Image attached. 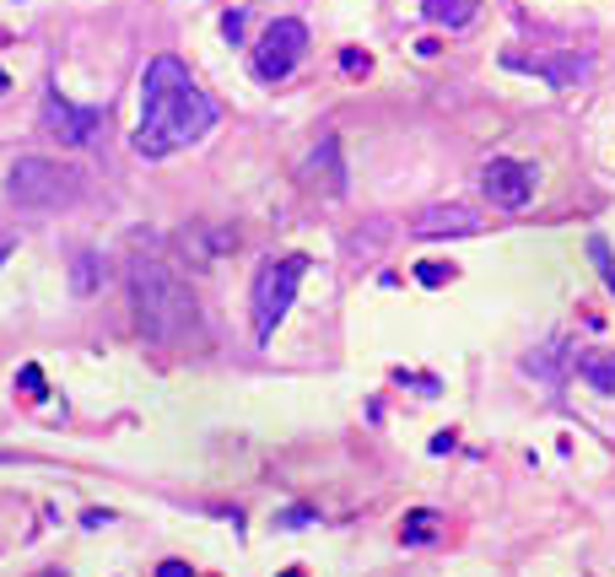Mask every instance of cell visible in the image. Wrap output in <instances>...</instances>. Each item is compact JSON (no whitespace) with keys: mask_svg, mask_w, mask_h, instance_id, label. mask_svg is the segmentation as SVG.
Masks as SVG:
<instances>
[{"mask_svg":"<svg viewBox=\"0 0 615 577\" xmlns=\"http://www.w3.org/2000/svg\"><path fill=\"white\" fill-rule=\"evenodd\" d=\"M216 120H222L216 97L205 86H195V76L173 54H157L141 76V124H135L130 146L157 163V157H173V152L205 141L216 130Z\"/></svg>","mask_w":615,"mask_h":577,"instance_id":"6da1fadb","label":"cell"},{"mask_svg":"<svg viewBox=\"0 0 615 577\" xmlns=\"http://www.w3.org/2000/svg\"><path fill=\"white\" fill-rule=\"evenodd\" d=\"M130 302H135V319H141L146 340H157V346H184L189 334L201 330L189 287L152 254L130 259Z\"/></svg>","mask_w":615,"mask_h":577,"instance_id":"7a4b0ae2","label":"cell"},{"mask_svg":"<svg viewBox=\"0 0 615 577\" xmlns=\"http://www.w3.org/2000/svg\"><path fill=\"white\" fill-rule=\"evenodd\" d=\"M6 195H11L17 210L49 216V210H65L82 200V173L54 163V157H17L11 178H6Z\"/></svg>","mask_w":615,"mask_h":577,"instance_id":"3957f363","label":"cell"},{"mask_svg":"<svg viewBox=\"0 0 615 577\" xmlns=\"http://www.w3.org/2000/svg\"><path fill=\"white\" fill-rule=\"evenodd\" d=\"M303 276H308V254H281V259L259 265L254 297H248V319H254V340H259V346L281 330V319H287L291 302H297Z\"/></svg>","mask_w":615,"mask_h":577,"instance_id":"277c9868","label":"cell"},{"mask_svg":"<svg viewBox=\"0 0 615 577\" xmlns=\"http://www.w3.org/2000/svg\"><path fill=\"white\" fill-rule=\"evenodd\" d=\"M303 54H308V28L297 22V17H276L265 33H259V43H254V76L259 82H287L291 71L303 65Z\"/></svg>","mask_w":615,"mask_h":577,"instance_id":"5b68a950","label":"cell"},{"mask_svg":"<svg viewBox=\"0 0 615 577\" xmlns=\"http://www.w3.org/2000/svg\"><path fill=\"white\" fill-rule=\"evenodd\" d=\"M43 130L60 141V146H92L98 130H103V114L98 109H76L60 86L43 92Z\"/></svg>","mask_w":615,"mask_h":577,"instance_id":"8992f818","label":"cell"},{"mask_svg":"<svg viewBox=\"0 0 615 577\" xmlns=\"http://www.w3.org/2000/svg\"><path fill=\"white\" fill-rule=\"evenodd\" d=\"M481 195H486L496 210H524L534 200V167L513 163V157H492L486 173H481Z\"/></svg>","mask_w":615,"mask_h":577,"instance_id":"52a82bcc","label":"cell"},{"mask_svg":"<svg viewBox=\"0 0 615 577\" xmlns=\"http://www.w3.org/2000/svg\"><path fill=\"white\" fill-rule=\"evenodd\" d=\"M508 65H513V71H524V76H540V82L556 86V92L583 86V82H588V71H594V60H588V54H508Z\"/></svg>","mask_w":615,"mask_h":577,"instance_id":"ba28073f","label":"cell"},{"mask_svg":"<svg viewBox=\"0 0 615 577\" xmlns=\"http://www.w3.org/2000/svg\"><path fill=\"white\" fill-rule=\"evenodd\" d=\"M416 238H470V233H481V216H470V210H459V206H449V210H427L416 227H410Z\"/></svg>","mask_w":615,"mask_h":577,"instance_id":"9c48e42d","label":"cell"},{"mask_svg":"<svg viewBox=\"0 0 615 577\" xmlns=\"http://www.w3.org/2000/svg\"><path fill=\"white\" fill-rule=\"evenodd\" d=\"M481 11V0H421V17L438 28H470Z\"/></svg>","mask_w":615,"mask_h":577,"instance_id":"30bf717a","label":"cell"},{"mask_svg":"<svg viewBox=\"0 0 615 577\" xmlns=\"http://www.w3.org/2000/svg\"><path fill=\"white\" fill-rule=\"evenodd\" d=\"M577 378H583L588 389H599V394H615V351L611 357H583V362H577Z\"/></svg>","mask_w":615,"mask_h":577,"instance_id":"8fae6325","label":"cell"},{"mask_svg":"<svg viewBox=\"0 0 615 577\" xmlns=\"http://www.w3.org/2000/svg\"><path fill=\"white\" fill-rule=\"evenodd\" d=\"M308 173H314V178L325 173V189H335V195L346 189V173H340V141H335V135H325V163H319V152H314Z\"/></svg>","mask_w":615,"mask_h":577,"instance_id":"7c38bea8","label":"cell"},{"mask_svg":"<svg viewBox=\"0 0 615 577\" xmlns=\"http://www.w3.org/2000/svg\"><path fill=\"white\" fill-rule=\"evenodd\" d=\"M98 281H103V259H98V254H76L71 291H76V297H92V291H98Z\"/></svg>","mask_w":615,"mask_h":577,"instance_id":"4fadbf2b","label":"cell"},{"mask_svg":"<svg viewBox=\"0 0 615 577\" xmlns=\"http://www.w3.org/2000/svg\"><path fill=\"white\" fill-rule=\"evenodd\" d=\"M588 259H594V270H599V281H605V287H611V297H615V254H611V244H605L599 233L588 238Z\"/></svg>","mask_w":615,"mask_h":577,"instance_id":"5bb4252c","label":"cell"},{"mask_svg":"<svg viewBox=\"0 0 615 577\" xmlns=\"http://www.w3.org/2000/svg\"><path fill=\"white\" fill-rule=\"evenodd\" d=\"M432 518H438V513H427V507H421V513H410V529H406L410 545H421V539L432 535Z\"/></svg>","mask_w":615,"mask_h":577,"instance_id":"9a60e30c","label":"cell"},{"mask_svg":"<svg viewBox=\"0 0 615 577\" xmlns=\"http://www.w3.org/2000/svg\"><path fill=\"white\" fill-rule=\"evenodd\" d=\"M416 281H421V287H443V281H453V265H421Z\"/></svg>","mask_w":615,"mask_h":577,"instance_id":"2e32d148","label":"cell"},{"mask_svg":"<svg viewBox=\"0 0 615 577\" xmlns=\"http://www.w3.org/2000/svg\"><path fill=\"white\" fill-rule=\"evenodd\" d=\"M22 394H33V400H39V394H43V372L33 368V362L22 368Z\"/></svg>","mask_w":615,"mask_h":577,"instance_id":"e0dca14e","label":"cell"},{"mask_svg":"<svg viewBox=\"0 0 615 577\" xmlns=\"http://www.w3.org/2000/svg\"><path fill=\"white\" fill-rule=\"evenodd\" d=\"M222 33H227V39H244V11H227V17H222Z\"/></svg>","mask_w":615,"mask_h":577,"instance_id":"ac0fdd59","label":"cell"},{"mask_svg":"<svg viewBox=\"0 0 615 577\" xmlns=\"http://www.w3.org/2000/svg\"><path fill=\"white\" fill-rule=\"evenodd\" d=\"M157 577H189V561H163V567H157Z\"/></svg>","mask_w":615,"mask_h":577,"instance_id":"d6986e66","label":"cell"},{"mask_svg":"<svg viewBox=\"0 0 615 577\" xmlns=\"http://www.w3.org/2000/svg\"><path fill=\"white\" fill-rule=\"evenodd\" d=\"M11 259V233H0V265Z\"/></svg>","mask_w":615,"mask_h":577,"instance_id":"ffe728a7","label":"cell"},{"mask_svg":"<svg viewBox=\"0 0 615 577\" xmlns=\"http://www.w3.org/2000/svg\"><path fill=\"white\" fill-rule=\"evenodd\" d=\"M6 86H11V76H6V71H0V97H6Z\"/></svg>","mask_w":615,"mask_h":577,"instance_id":"44dd1931","label":"cell"},{"mask_svg":"<svg viewBox=\"0 0 615 577\" xmlns=\"http://www.w3.org/2000/svg\"><path fill=\"white\" fill-rule=\"evenodd\" d=\"M43 577H54V573H43Z\"/></svg>","mask_w":615,"mask_h":577,"instance_id":"7402d4cb","label":"cell"}]
</instances>
